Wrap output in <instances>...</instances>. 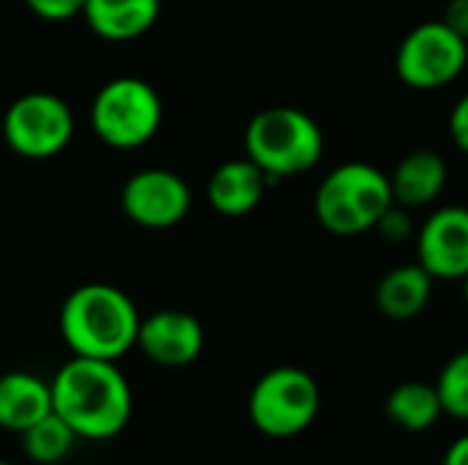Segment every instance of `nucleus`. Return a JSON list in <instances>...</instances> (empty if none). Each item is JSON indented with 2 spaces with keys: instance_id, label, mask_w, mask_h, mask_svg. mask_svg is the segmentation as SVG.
<instances>
[{
  "instance_id": "nucleus-1",
  "label": "nucleus",
  "mask_w": 468,
  "mask_h": 465,
  "mask_svg": "<svg viewBox=\"0 0 468 465\" xmlns=\"http://www.w3.org/2000/svg\"><path fill=\"white\" fill-rule=\"evenodd\" d=\"M49 386L52 411L80 441H110L132 422L134 395L115 362L71 356Z\"/></svg>"
},
{
  "instance_id": "nucleus-2",
  "label": "nucleus",
  "mask_w": 468,
  "mask_h": 465,
  "mask_svg": "<svg viewBox=\"0 0 468 465\" xmlns=\"http://www.w3.org/2000/svg\"><path fill=\"white\" fill-rule=\"evenodd\" d=\"M140 321L129 293L107 282H88L66 296L58 326L71 356L118 362L137 348Z\"/></svg>"
},
{
  "instance_id": "nucleus-3",
  "label": "nucleus",
  "mask_w": 468,
  "mask_h": 465,
  "mask_svg": "<svg viewBox=\"0 0 468 465\" xmlns=\"http://www.w3.org/2000/svg\"><path fill=\"white\" fill-rule=\"evenodd\" d=\"M244 153L269 181L302 175L321 162L324 132L315 118L299 107H269L247 123Z\"/></svg>"
},
{
  "instance_id": "nucleus-4",
  "label": "nucleus",
  "mask_w": 468,
  "mask_h": 465,
  "mask_svg": "<svg viewBox=\"0 0 468 465\" xmlns=\"http://www.w3.org/2000/svg\"><path fill=\"white\" fill-rule=\"evenodd\" d=\"M315 217L335 236H359L376 230L395 206L389 175L367 162L335 167L315 189Z\"/></svg>"
},
{
  "instance_id": "nucleus-5",
  "label": "nucleus",
  "mask_w": 468,
  "mask_h": 465,
  "mask_svg": "<svg viewBox=\"0 0 468 465\" xmlns=\"http://www.w3.org/2000/svg\"><path fill=\"white\" fill-rule=\"evenodd\" d=\"M162 115L165 107L156 88L140 77H115L90 101V129L115 151H134L151 143L162 126Z\"/></svg>"
},
{
  "instance_id": "nucleus-6",
  "label": "nucleus",
  "mask_w": 468,
  "mask_h": 465,
  "mask_svg": "<svg viewBox=\"0 0 468 465\" xmlns=\"http://www.w3.org/2000/svg\"><path fill=\"white\" fill-rule=\"evenodd\" d=\"M247 411L261 436L285 441L302 436L318 419L321 386L307 370L280 365L255 381Z\"/></svg>"
},
{
  "instance_id": "nucleus-7",
  "label": "nucleus",
  "mask_w": 468,
  "mask_h": 465,
  "mask_svg": "<svg viewBox=\"0 0 468 465\" xmlns=\"http://www.w3.org/2000/svg\"><path fill=\"white\" fill-rule=\"evenodd\" d=\"M74 137V112L71 107L49 90H30L11 101L3 115V140L5 145L30 162L52 159Z\"/></svg>"
},
{
  "instance_id": "nucleus-8",
  "label": "nucleus",
  "mask_w": 468,
  "mask_h": 465,
  "mask_svg": "<svg viewBox=\"0 0 468 465\" xmlns=\"http://www.w3.org/2000/svg\"><path fill=\"white\" fill-rule=\"evenodd\" d=\"M468 63V41L444 19L422 22L406 33L395 55L398 77L414 90H436L455 82Z\"/></svg>"
},
{
  "instance_id": "nucleus-9",
  "label": "nucleus",
  "mask_w": 468,
  "mask_h": 465,
  "mask_svg": "<svg viewBox=\"0 0 468 465\" xmlns=\"http://www.w3.org/2000/svg\"><path fill=\"white\" fill-rule=\"evenodd\" d=\"M121 208L137 227L167 230L186 219L192 208V192L178 173L148 167L123 184Z\"/></svg>"
},
{
  "instance_id": "nucleus-10",
  "label": "nucleus",
  "mask_w": 468,
  "mask_h": 465,
  "mask_svg": "<svg viewBox=\"0 0 468 465\" xmlns=\"http://www.w3.org/2000/svg\"><path fill=\"white\" fill-rule=\"evenodd\" d=\"M417 263L433 280H463L468 274V208L444 206L417 230Z\"/></svg>"
},
{
  "instance_id": "nucleus-11",
  "label": "nucleus",
  "mask_w": 468,
  "mask_h": 465,
  "mask_svg": "<svg viewBox=\"0 0 468 465\" xmlns=\"http://www.w3.org/2000/svg\"><path fill=\"white\" fill-rule=\"evenodd\" d=\"M206 345L203 323L184 310H156L140 321L137 348L159 367L181 370L197 362Z\"/></svg>"
},
{
  "instance_id": "nucleus-12",
  "label": "nucleus",
  "mask_w": 468,
  "mask_h": 465,
  "mask_svg": "<svg viewBox=\"0 0 468 465\" xmlns=\"http://www.w3.org/2000/svg\"><path fill=\"white\" fill-rule=\"evenodd\" d=\"M269 175L250 159H230L208 178V206L222 217H244L255 211L266 195Z\"/></svg>"
},
{
  "instance_id": "nucleus-13",
  "label": "nucleus",
  "mask_w": 468,
  "mask_h": 465,
  "mask_svg": "<svg viewBox=\"0 0 468 465\" xmlns=\"http://www.w3.org/2000/svg\"><path fill=\"white\" fill-rule=\"evenodd\" d=\"M447 178H450V167L439 151H431V148L411 151L395 164L389 175L392 197L403 208L431 206L447 189Z\"/></svg>"
},
{
  "instance_id": "nucleus-14",
  "label": "nucleus",
  "mask_w": 468,
  "mask_h": 465,
  "mask_svg": "<svg viewBox=\"0 0 468 465\" xmlns=\"http://www.w3.org/2000/svg\"><path fill=\"white\" fill-rule=\"evenodd\" d=\"M52 414V386L33 373L14 370L0 375V430L25 433Z\"/></svg>"
},
{
  "instance_id": "nucleus-15",
  "label": "nucleus",
  "mask_w": 468,
  "mask_h": 465,
  "mask_svg": "<svg viewBox=\"0 0 468 465\" xmlns=\"http://www.w3.org/2000/svg\"><path fill=\"white\" fill-rule=\"evenodd\" d=\"M162 14V0H88L85 25L104 41H134L145 36Z\"/></svg>"
},
{
  "instance_id": "nucleus-16",
  "label": "nucleus",
  "mask_w": 468,
  "mask_h": 465,
  "mask_svg": "<svg viewBox=\"0 0 468 465\" xmlns=\"http://www.w3.org/2000/svg\"><path fill=\"white\" fill-rule=\"evenodd\" d=\"M433 282L436 280L420 263L398 266L376 285V307L389 321H411L431 304Z\"/></svg>"
},
{
  "instance_id": "nucleus-17",
  "label": "nucleus",
  "mask_w": 468,
  "mask_h": 465,
  "mask_svg": "<svg viewBox=\"0 0 468 465\" xmlns=\"http://www.w3.org/2000/svg\"><path fill=\"white\" fill-rule=\"evenodd\" d=\"M444 414L436 384L403 381L387 397V417L395 428L406 433H428Z\"/></svg>"
},
{
  "instance_id": "nucleus-18",
  "label": "nucleus",
  "mask_w": 468,
  "mask_h": 465,
  "mask_svg": "<svg viewBox=\"0 0 468 465\" xmlns=\"http://www.w3.org/2000/svg\"><path fill=\"white\" fill-rule=\"evenodd\" d=\"M22 441V452L30 463L36 465H58L63 463L74 447H77V436L74 430L52 411L49 417H44L41 422L30 425L25 433H19Z\"/></svg>"
},
{
  "instance_id": "nucleus-19",
  "label": "nucleus",
  "mask_w": 468,
  "mask_h": 465,
  "mask_svg": "<svg viewBox=\"0 0 468 465\" xmlns=\"http://www.w3.org/2000/svg\"><path fill=\"white\" fill-rule=\"evenodd\" d=\"M444 414L452 419L468 422V348L455 354L439 373L436 381Z\"/></svg>"
},
{
  "instance_id": "nucleus-20",
  "label": "nucleus",
  "mask_w": 468,
  "mask_h": 465,
  "mask_svg": "<svg viewBox=\"0 0 468 465\" xmlns=\"http://www.w3.org/2000/svg\"><path fill=\"white\" fill-rule=\"evenodd\" d=\"M376 230H378L387 241H392V244H400V241L411 238V236H414V225H411L409 208H403V206L395 203V206L381 217V222L376 225Z\"/></svg>"
},
{
  "instance_id": "nucleus-21",
  "label": "nucleus",
  "mask_w": 468,
  "mask_h": 465,
  "mask_svg": "<svg viewBox=\"0 0 468 465\" xmlns=\"http://www.w3.org/2000/svg\"><path fill=\"white\" fill-rule=\"evenodd\" d=\"M25 3L36 16H41L47 22H66V19L82 14L88 0H25Z\"/></svg>"
},
{
  "instance_id": "nucleus-22",
  "label": "nucleus",
  "mask_w": 468,
  "mask_h": 465,
  "mask_svg": "<svg viewBox=\"0 0 468 465\" xmlns=\"http://www.w3.org/2000/svg\"><path fill=\"white\" fill-rule=\"evenodd\" d=\"M450 134H452V143L463 153H468V93L458 99V104L450 112Z\"/></svg>"
},
{
  "instance_id": "nucleus-23",
  "label": "nucleus",
  "mask_w": 468,
  "mask_h": 465,
  "mask_svg": "<svg viewBox=\"0 0 468 465\" xmlns=\"http://www.w3.org/2000/svg\"><path fill=\"white\" fill-rule=\"evenodd\" d=\"M444 22L468 41V0H450L444 11Z\"/></svg>"
},
{
  "instance_id": "nucleus-24",
  "label": "nucleus",
  "mask_w": 468,
  "mask_h": 465,
  "mask_svg": "<svg viewBox=\"0 0 468 465\" xmlns=\"http://www.w3.org/2000/svg\"><path fill=\"white\" fill-rule=\"evenodd\" d=\"M441 465H468V433L447 447Z\"/></svg>"
},
{
  "instance_id": "nucleus-25",
  "label": "nucleus",
  "mask_w": 468,
  "mask_h": 465,
  "mask_svg": "<svg viewBox=\"0 0 468 465\" xmlns=\"http://www.w3.org/2000/svg\"><path fill=\"white\" fill-rule=\"evenodd\" d=\"M463 299H466V307H468V274L463 277Z\"/></svg>"
},
{
  "instance_id": "nucleus-26",
  "label": "nucleus",
  "mask_w": 468,
  "mask_h": 465,
  "mask_svg": "<svg viewBox=\"0 0 468 465\" xmlns=\"http://www.w3.org/2000/svg\"><path fill=\"white\" fill-rule=\"evenodd\" d=\"M0 465H14V463H8V460H0Z\"/></svg>"
}]
</instances>
